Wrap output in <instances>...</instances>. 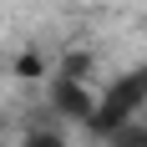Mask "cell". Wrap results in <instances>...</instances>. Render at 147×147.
<instances>
[{
    "mask_svg": "<svg viewBox=\"0 0 147 147\" xmlns=\"http://www.w3.org/2000/svg\"><path fill=\"white\" fill-rule=\"evenodd\" d=\"M102 147H147V122L142 117H127L122 127H112V132L102 137Z\"/></svg>",
    "mask_w": 147,
    "mask_h": 147,
    "instance_id": "cell-2",
    "label": "cell"
},
{
    "mask_svg": "<svg viewBox=\"0 0 147 147\" xmlns=\"http://www.w3.org/2000/svg\"><path fill=\"white\" fill-rule=\"evenodd\" d=\"M20 147H66V132L61 127H30L20 137Z\"/></svg>",
    "mask_w": 147,
    "mask_h": 147,
    "instance_id": "cell-3",
    "label": "cell"
},
{
    "mask_svg": "<svg viewBox=\"0 0 147 147\" xmlns=\"http://www.w3.org/2000/svg\"><path fill=\"white\" fill-rule=\"evenodd\" d=\"M46 96H51L56 122H71V127H86V122H91V112H96V91H91L81 76H51Z\"/></svg>",
    "mask_w": 147,
    "mask_h": 147,
    "instance_id": "cell-1",
    "label": "cell"
}]
</instances>
